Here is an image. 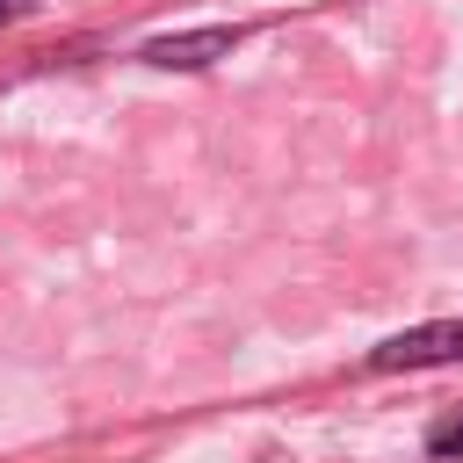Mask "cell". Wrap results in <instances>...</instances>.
<instances>
[{
  "instance_id": "obj_1",
  "label": "cell",
  "mask_w": 463,
  "mask_h": 463,
  "mask_svg": "<svg viewBox=\"0 0 463 463\" xmlns=\"http://www.w3.org/2000/svg\"><path fill=\"white\" fill-rule=\"evenodd\" d=\"M434 362H463V318H434L369 347V369H434Z\"/></svg>"
},
{
  "instance_id": "obj_2",
  "label": "cell",
  "mask_w": 463,
  "mask_h": 463,
  "mask_svg": "<svg viewBox=\"0 0 463 463\" xmlns=\"http://www.w3.org/2000/svg\"><path fill=\"white\" fill-rule=\"evenodd\" d=\"M232 51H239V29H181V36H152L145 65H159V72H203V65H217Z\"/></svg>"
},
{
  "instance_id": "obj_3",
  "label": "cell",
  "mask_w": 463,
  "mask_h": 463,
  "mask_svg": "<svg viewBox=\"0 0 463 463\" xmlns=\"http://www.w3.org/2000/svg\"><path fill=\"white\" fill-rule=\"evenodd\" d=\"M427 449H434L441 463H456V456H463V412H449V420H441V427L427 434Z\"/></svg>"
},
{
  "instance_id": "obj_4",
  "label": "cell",
  "mask_w": 463,
  "mask_h": 463,
  "mask_svg": "<svg viewBox=\"0 0 463 463\" xmlns=\"http://www.w3.org/2000/svg\"><path fill=\"white\" fill-rule=\"evenodd\" d=\"M29 7H36V0H0V22H22Z\"/></svg>"
}]
</instances>
